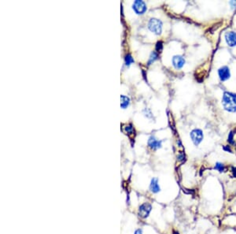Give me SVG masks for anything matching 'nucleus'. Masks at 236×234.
I'll return each mask as SVG.
<instances>
[{
    "mask_svg": "<svg viewBox=\"0 0 236 234\" xmlns=\"http://www.w3.org/2000/svg\"><path fill=\"white\" fill-rule=\"evenodd\" d=\"M124 62H125L126 66H129L131 64H132L133 62H134V58H133V57L132 56V54H126L125 58H124Z\"/></svg>",
    "mask_w": 236,
    "mask_h": 234,
    "instance_id": "13",
    "label": "nucleus"
},
{
    "mask_svg": "<svg viewBox=\"0 0 236 234\" xmlns=\"http://www.w3.org/2000/svg\"><path fill=\"white\" fill-rule=\"evenodd\" d=\"M225 40L229 47L236 46V33L234 32H227L225 34Z\"/></svg>",
    "mask_w": 236,
    "mask_h": 234,
    "instance_id": "7",
    "label": "nucleus"
},
{
    "mask_svg": "<svg viewBox=\"0 0 236 234\" xmlns=\"http://www.w3.org/2000/svg\"><path fill=\"white\" fill-rule=\"evenodd\" d=\"M124 128H125L126 133H128V134H132V133H135V129H134V127H133L132 124L128 125Z\"/></svg>",
    "mask_w": 236,
    "mask_h": 234,
    "instance_id": "16",
    "label": "nucleus"
},
{
    "mask_svg": "<svg viewBox=\"0 0 236 234\" xmlns=\"http://www.w3.org/2000/svg\"><path fill=\"white\" fill-rule=\"evenodd\" d=\"M152 209V206L148 203H145L143 205H141L139 209V214L141 218H146L149 216L150 211Z\"/></svg>",
    "mask_w": 236,
    "mask_h": 234,
    "instance_id": "5",
    "label": "nucleus"
},
{
    "mask_svg": "<svg viewBox=\"0 0 236 234\" xmlns=\"http://www.w3.org/2000/svg\"><path fill=\"white\" fill-rule=\"evenodd\" d=\"M135 234H143V231L141 229H138L137 230H135Z\"/></svg>",
    "mask_w": 236,
    "mask_h": 234,
    "instance_id": "21",
    "label": "nucleus"
},
{
    "mask_svg": "<svg viewBox=\"0 0 236 234\" xmlns=\"http://www.w3.org/2000/svg\"><path fill=\"white\" fill-rule=\"evenodd\" d=\"M155 49H156V51L158 53L162 51L163 50V43L161 41H158V42L156 44V46H155Z\"/></svg>",
    "mask_w": 236,
    "mask_h": 234,
    "instance_id": "15",
    "label": "nucleus"
},
{
    "mask_svg": "<svg viewBox=\"0 0 236 234\" xmlns=\"http://www.w3.org/2000/svg\"><path fill=\"white\" fill-rule=\"evenodd\" d=\"M132 9L135 11V14H137L139 15L143 14L146 11V3L143 1L136 0L133 3Z\"/></svg>",
    "mask_w": 236,
    "mask_h": 234,
    "instance_id": "4",
    "label": "nucleus"
},
{
    "mask_svg": "<svg viewBox=\"0 0 236 234\" xmlns=\"http://www.w3.org/2000/svg\"><path fill=\"white\" fill-rule=\"evenodd\" d=\"M230 5H231V6L233 8L234 10H236V1H231L230 2Z\"/></svg>",
    "mask_w": 236,
    "mask_h": 234,
    "instance_id": "18",
    "label": "nucleus"
},
{
    "mask_svg": "<svg viewBox=\"0 0 236 234\" xmlns=\"http://www.w3.org/2000/svg\"><path fill=\"white\" fill-rule=\"evenodd\" d=\"M215 170H218L219 172H224V170H225V167H224V165L223 163H216V166H215Z\"/></svg>",
    "mask_w": 236,
    "mask_h": 234,
    "instance_id": "14",
    "label": "nucleus"
},
{
    "mask_svg": "<svg viewBox=\"0 0 236 234\" xmlns=\"http://www.w3.org/2000/svg\"><path fill=\"white\" fill-rule=\"evenodd\" d=\"M150 189L153 193H157L160 192V186L158 185V179L156 178H154L151 180L150 185Z\"/></svg>",
    "mask_w": 236,
    "mask_h": 234,
    "instance_id": "10",
    "label": "nucleus"
},
{
    "mask_svg": "<svg viewBox=\"0 0 236 234\" xmlns=\"http://www.w3.org/2000/svg\"><path fill=\"white\" fill-rule=\"evenodd\" d=\"M161 143H162V141H158L153 136H151L148 140V146L152 150H157V149L161 148Z\"/></svg>",
    "mask_w": 236,
    "mask_h": 234,
    "instance_id": "8",
    "label": "nucleus"
},
{
    "mask_svg": "<svg viewBox=\"0 0 236 234\" xmlns=\"http://www.w3.org/2000/svg\"><path fill=\"white\" fill-rule=\"evenodd\" d=\"M223 106L228 112L236 111V94L225 91L223 96Z\"/></svg>",
    "mask_w": 236,
    "mask_h": 234,
    "instance_id": "1",
    "label": "nucleus"
},
{
    "mask_svg": "<svg viewBox=\"0 0 236 234\" xmlns=\"http://www.w3.org/2000/svg\"><path fill=\"white\" fill-rule=\"evenodd\" d=\"M191 138L195 146L199 145L204 138V135L202 131L199 128H194L191 133Z\"/></svg>",
    "mask_w": 236,
    "mask_h": 234,
    "instance_id": "3",
    "label": "nucleus"
},
{
    "mask_svg": "<svg viewBox=\"0 0 236 234\" xmlns=\"http://www.w3.org/2000/svg\"><path fill=\"white\" fill-rule=\"evenodd\" d=\"M233 139H234V132L233 131H231L228 136V140H227V141H228V142L230 143H234Z\"/></svg>",
    "mask_w": 236,
    "mask_h": 234,
    "instance_id": "17",
    "label": "nucleus"
},
{
    "mask_svg": "<svg viewBox=\"0 0 236 234\" xmlns=\"http://www.w3.org/2000/svg\"><path fill=\"white\" fill-rule=\"evenodd\" d=\"M157 58H158V53L157 51H152L150 55V58H149L147 64L150 66V64H152L153 62H154Z\"/></svg>",
    "mask_w": 236,
    "mask_h": 234,
    "instance_id": "12",
    "label": "nucleus"
},
{
    "mask_svg": "<svg viewBox=\"0 0 236 234\" xmlns=\"http://www.w3.org/2000/svg\"><path fill=\"white\" fill-rule=\"evenodd\" d=\"M121 108L126 109L128 106H129L131 100L130 99H129V97L122 95V96H121Z\"/></svg>",
    "mask_w": 236,
    "mask_h": 234,
    "instance_id": "11",
    "label": "nucleus"
},
{
    "mask_svg": "<svg viewBox=\"0 0 236 234\" xmlns=\"http://www.w3.org/2000/svg\"><path fill=\"white\" fill-rule=\"evenodd\" d=\"M148 28L156 35H161L162 32V22L157 18H151L148 23Z\"/></svg>",
    "mask_w": 236,
    "mask_h": 234,
    "instance_id": "2",
    "label": "nucleus"
},
{
    "mask_svg": "<svg viewBox=\"0 0 236 234\" xmlns=\"http://www.w3.org/2000/svg\"><path fill=\"white\" fill-rule=\"evenodd\" d=\"M231 170H232V173H233L234 177H236V167L232 166V167H231Z\"/></svg>",
    "mask_w": 236,
    "mask_h": 234,
    "instance_id": "20",
    "label": "nucleus"
},
{
    "mask_svg": "<svg viewBox=\"0 0 236 234\" xmlns=\"http://www.w3.org/2000/svg\"><path fill=\"white\" fill-rule=\"evenodd\" d=\"M184 58L181 55H176L172 58V64L176 69H181L185 64Z\"/></svg>",
    "mask_w": 236,
    "mask_h": 234,
    "instance_id": "9",
    "label": "nucleus"
},
{
    "mask_svg": "<svg viewBox=\"0 0 236 234\" xmlns=\"http://www.w3.org/2000/svg\"><path fill=\"white\" fill-rule=\"evenodd\" d=\"M224 150L226 151H229L230 153L232 152V151H231V149L230 148V147H229V146H224Z\"/></svg>",
    "mask_w": 236,
    "mask_h": 234,
    "instance_id": "19",
    "label": "nucleus"
},
{
    "mask_svg": "<svg viewBox=\"0 0 236 234\" xmlns=\"http://www.w3.org/2000/svg\"><path fill=\"white\" fill-rule=\"evenodd\" d=\"M218 75L220 76V79L222 81H225L227 80H228L231 76V73H230L228 66H224L220 67L218 69Z\"/></svg>",
    "mask_w": 236,
    "mask_h": 234,
    "instance_id": "6",
    "label": "nucleus"
}]
</instances>
